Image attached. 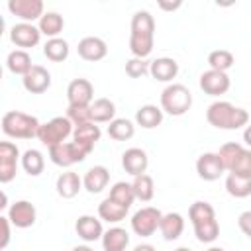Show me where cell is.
<instances>
[{
    "label": "cell",
    "instance_id": "d590c367",
    "mask_svg": "<svg viewBox=\"0 0 251 251\" xmlns=\"http://www.w3.org/2000/svg\"><path fill=\"white\" fill-rule=\"evenodd\" d=\"M108 198L114 200L116 204L124 206L126 210H129V206H131L133 200H135L133 190H131V184H129V182H124V180L116 182V184L110 188V196H108Z\"/></svg>",
    "mask_w": 251,
    "mask_h": 251
},
{
    "label": "cell",
    "instance_id": "4dcf8cb0",
    "mask_svg": "<svg viewBox=\"0 0 251 251\" xmlns=\"http://www.w3.org/2000/svg\"><path fill=\"white\" fill-rule=\"evenodd\" d=\"M20 161H22V169L29 176H39L43 173V169H45V159H43L41 151H37V149H27L20 157Z\"/></svg>",
    "mask_w": 251,
    "mask_h": 251
},
{
    "label": "cell",
    "instance_id": "4fadbf2b",
    "mask_svg": "<svg viewBox=\"0 0 251 251\" xmlns=\"http://www.w3.org/2000/svg\"><path fill=\"white\" fill-rule=\"evenodd\" d=\"M8 10L20 18L24 24H31L43 16V2L41 0H10Z\"/></svg>",
    "mask_w": 251,
    "mask_h": 251
},
{
    "label": "cell",
    "instance_id": "7a4b0ae2",
    "mask_svg": "<svg viewBox=\"0 0 251 251\" xmlns=\"http://www.w3.org/2000/svg\"><path fill=\"white\" fill-rule=\"evenodd\" d=\"M206 120L218 129H241L249 122V112L245 108L233 106L226 100H216L206 110Z\"/></svg>",
    "mask_w": 251,
    "mask_h": 251
},
{
    "label": "cell",
    "instance_id": "9a60e30c",
    "mask_svg": "<svg viewBox=\"0 0 251 251\" xmlns=\"http://www.w3.org/2000/svg\"><path fill=\"white\" fill-rule=\"evenodd\" d=\"M76 53H78V57H82L84 61L96 63V61H102V59L108 55V45H106L104 39L94 37V35H88V37H82V39L78 41Z\"/></svg>",
    "mask_w": 251,
    "mask_h": 251
},
{
    "label": "cell",
    "instance_id": "f6af8a7d",
    "mask_svg": "<svg viewBox=\"0 0 251 251\" xmlns=\"http://www.w3.org/2000/svg\"><path fill=\"white\" fill-rule=\"evenodd\" d=\"M6 208H8V196H6L4 190H0V214H2V210H6Z\"/></svg>",
    "mask_w": 251,
    "mask_h": 251
},
{
    "label": "cell",
    "instance_id": "5bb4252c",
    "mask_svg": "<svg viewBox=\"0 0 251 251\" xmlns=\"http://www.w3.org/2000/svg\"><path fill=\"white\" fill-rule=\"evenodd\" d=\"M69 106H90L94 98V86L86 78H75L67 86Z\"/></svg>",
    "mask_w": 251,
    "mask_h": 251
},
{
    "label": "cell",
    "instance_id": "bcb514c9",
    "mask_svg": "<svg viewBox=\"0 0 251 251\" xmlns=\"http://www.w3.org/2000/svg\"><path fill=\"white\" fill-rule=\"evenodd\" d=\"M133 251H155V247L149 245V243H139V245L133 247Z\"/></svg>",
    "mask_w": 251,
    "mask_h": 251
},
{
    "label": "cell",
    "instance_id": "d6a6232c",
    "mask_svg": "<svg viewBox=\"0 0 251 251\" xmlns=\"http://www.w3.org/2000/svg\"><path fill=\"white\" fill-rule=\"evenodd\" d=\"M6 65H8V69H10V73H14V75H25L29 69H31V57H29V53L27 51H24V49H14L10 55H8V59H6Z\"/></svg>",
    "mask_w": 251,
    "mask_h": 251
},
{
    "label": "cell",
    "instance_id": "7402d4cb",
    "mask_svg": "<svg viewBox=\"0 0 251 251\" xmlns=\"http://www.w3.org/2000/svg\"><path fill=\"white\" fill-rule=\"evenodd\" d=\"M159 231L163 235L165 241H175L182 235L184 231V218L176 212H169V214H163L161 216V222H159Z\"/></svg>",
    "mask_w": 251,
    "mask_h": 251
},
{
    "label": "cell",
    "instance_id": "8d00e7d4",
    "mask_svg": "<svg viewBox=\"0 0 251 251\" xmlns=\"http://www.w3.org/2000/svg\"><path fill=\"white\" fill-rule=\"evenodd\" d=\"M194 233H196V239L202 241V243H212L218 239L220 235V224L218 220H208V222H200V224H194Z\"/></svg>",
    "mask_w": 251,
    "mask_h": 251
},
{
    "label": "cell",
    "instance_id": "1f68e13d",
    "mask_svg": "<svg viewBox=\"0 0 251 251\" xmlns=\"http://www.w3.org/2000/svg\"><path fill=\"white\" fill-rule=\"evenodd\" d=\"M131 190H133V196L141 202H149L153 196H155V182L149 175H137L133 176V182H131Z\"/></svg>",
    "mask_w": 251,
    "mask_h": 251
},
{
    "label": "cell",
    "instance_id": "ee69618b",
    "mask_svg": "<svg viewBox=\"0 0 251 251\" xmlns=\"http://www.w3.org/2000/svg\"><path fill=\"white\" fill-rule=\"evenodd\" d=\"M180 4H182V2H173V4H169V2H159V8H163V10H176V8H180Z\"/></svg>",
    "mask_w": 251,
    "mask_h": 251
},
{
    "label": "cell",
    "instance_id": "7c38bea8",
    "mask_svg": "<svg viewBox=\"0 0 251 251\" xmlns=\"http://www.w3.org/2000/svg\"><path fill=\"white\" fill-rule=\"evenodd\" d=\"M22 84L31 94H43L51 86V75L41 65H31V69L22 76Z\"/></svg>",
    "mask_w": 251,
    "mask_h": 251
},
{
    "label": "cell",
    "instance_id": "ac0fdd59",
    "mask_svg": "<svg viewBox=\"0 0 251 251\" xmlns=\"http://www.w3.org/2000/svg\"><path fill=\"white\" fill-rule=\"evenodd\" d=\"M71 135H73V141L90 155L94 145H96V141H100L102 131L94 122H88V124H82V126H75Z\"/></svg>",
    "mask_w": 251,
    "mask_h": 251
},
{
    "label": "cell",
    "instance_id": "7bdbcfd3",
    "mask_svg": "<svg viewBox=\"0 0 251 251\" xmlns=\"http://www.w3.org/2000/svg\"><path fill=\"white\" fill-rule=\"evenodd\" d=\"M249 220H251V212H243V214L239 216V227L243 229L245 235L251 233V229H249Z\"/></svg>",
    "mask_w": 251,
    "mask_h": 251
},
{
    "label": "cell",
    "instance_id": "83f0119b",
    "mask_svg": "<svg viewBox=\"0 0 251 251\" xmlns=\"http://www.w3.org/2000/svg\"><path fill=\"white\" fill-rule=\"evenodd\" d=\"M135 122L137 126L145 127V129H153L157 126H161L163 122V112L161 108H157L155 104H145L135 112Z\"/></svg>",
    "mask_w": 251,
    "mask_h": 251
},
{
    "label": "cell",
    "instance_id": "30bf717a",
    "mask_svg": "<svg viewBox=\"0 0 251 251\" xmlns=\"http://www.w3.org/2000/svg\"><path fill=\"white\" fill-rule=\"evenodd\" d=\"M35 218H37V210L29 200H18V202L10 204V208H8L10 224L20 227V229L31 227L35 224Z\"/></svg>",
    "mask_w": 251,
    "mask_h": 251
},
{
    "label": "cell",
    "instance_id": "d6986e66",
    "mask_svg": "<svg viewBox=\"0 0 251 251\" xmlns=\"http://www.w3.org/2000/svg\"><path fill=\"white\" fill-rule=\"evenodd\" d=\"M147 165H149V159H147V153L139 147H129L124 151L122 155V167L127 175L131 176H137V175H143L147 171Z\"/></svg>",
    "mask_w": 251,
    "mask_h": 251
},
{
    "label": "cell",
    "instance_id": "9c48e42d",
    "mask_svg": "<svg viewBox=\"0 0 251 251\" xmlns=\"http://www.w3.org/2000/svg\"><path fill=\"white\" fill-rule=\"evenodd\" d=\"M20 161V149L12 141H0V184H8L16 178Z\"/></svg>",
    "mask_w": 251,
    "mask_h": 251
},
{
    "label": "cell",
    "instance_id": "8fae6325",
    "mask_svg": "<svg viewBox=\"0 0 251 251\" xmlns=\"http://www.w3.org/2000/svg\"><path fill=\"white\" fill-rule=\"evenodd\" d=\"M10 39H12V43H14L16 47L27 51V49H31V47H35V45L39 43L41 33H39V29H37L33 24H24V22H20V24H16V25L10 29Z\"/></svg>",
    "mask_w": 251,
    "mask_h": 251
},
{
    "label": "cell",
    "instance_id": "d4e9b609",
    "mask_svg": "<svg viewBox=\"0 0 251 251\" xmlns=\"http://www.w3.org/2000/svg\"><path fill=\"white\" fill-rule=\"evenodd\" d=\"M102 247L104 251H124L129 243V233L124 227H110L102 233Z\"/></svg>",
    "mask_w": 251,
    "mask_h": 251
},
{
    "label": "cell",
    "instance_id": "603a6c76",
    "mask_svg": "<svg viewBox=\"0 0 251 251\" xmlns=\"http://www.w3.org/2000/svg\"><path fill=\"white\" fill-rule=\"evenodd\" d=\"M55 188H57V194L61 198H75L80 188H82V178L75 173V171H67V173H61L57 176V182H55Z\"/></svg>",
    "mask_w": 251,
    "mask_h": 251
},
{
    "label": "cell",
    "instance_id": "816d5d0a",
    "mask_svg": "<svg viewBox=\"0 0 251 251\" xmlns=\"http://www.w3.org/2000/svg\"><path fill=\"white\" fill-rule=\"evenodd\" d=\"M0 80H2V67H0Z\"/></svg>",
    "mask_w": 251,
    "mask_h": 251
},
{
    "label": "cell",
    "instance_id": "e0dca14e",
    "mask_svg": "<svg viewBox=\"0 0 251 251\" xmlns=\"http://www.w3.org/2000/svg\"><path fill=\"white\" fill-rule=\"evenodd\" d=\"M196 173L202 180H218L226 173V169L218 153H202L196 161Z\"/></svg>",
    "mask_w": 251,
    "mask_h": 251
},
{
    "label": "cell",
    "instance_id": "836d02e7",
    "mask_svg": "<svg viewBox=\"0 0 251 251\" xmlns=\"http://www.w3.org/2000/svg\"><path fill=\"white\" fill-rule=\"evenodd\" d=\"M135 133V126L126 118H114L108 126V135L114 141H127Z\"/></svg>",
    "mask_w": 251,
    "mask_h": 251
},
{
    "label": "cell",
    "instance_id": "f1b7e54d",
    "mask_svg": "<svg viewBox=\"0 0 251 251\" xmlns=\"http://www.w3.org/2000/svg\"><path fill=\"white\" fill-rule=\"evenodd\" d=\"M226 190L233 198H247L251 194V176H241L229 173L226 176Z\"/></svg>",
    "mask_w": 251,
    "mask_h": 251
},
{
    "label": "cell",
    "instance_id": "ffe728a7",
    "mask_svg": "<svg viewBox=\"0 0 251 251\" xmlns=\"http://www.w3.org/2000/svg\"><path fill=\"white\" fill-rule=\"evenodd\" d=\"M110 182V171L104 165H94L90 167L84 176H82V186L90 192V194H98L106 188V184Z\"/></svg>",
    "mask_w": 251,
    "mask_h": 251
},
{
    "label": "cell",
    "instance_id": "2e32d148",
    "mask_svg": "<svg viewBox=\"0 0 251 251\" xmlns=\"http://www.w3.org/2000/svg\"><path fill=\"white\" fill-rule=\"evenodd\" d=\"M229 76L226 73L220 71H206L200 75V88L208 94V96H222L229 90Z\"/></svg>",
    "mask_w": 251,
    "mask_h": 251
},
{
    "label": "cell",
    "instance_id": "e575fe53",
    "mask_svg": "<svg viewBox=\"0 0 251 251\" xmlns=\"http://www.w3.org/2000/svg\"><path fill=\"white\" fill-rule=\"evenodd\" d=\"M43 55L53 63H61L69 57V43L61 37L47 39V43L43 45Z\"/></svg>",
    "mask_w": 251,
    "mask_h": 251
},
{
    "label": "cell",
    "instance_id": "3957f363",
    "mask_svg": "<svg viewBox=\"0 0 251 251\" xmlns=\"http://www.w3.org/2000/svg\"><path fill=\"white\" fill-rule=\"evenodd\" d=\"M39 120L31 114L10 110L2 118V131L12 139H31L37 135Z\"/></svg>",
    "mask_w": 251,
    "mask_h": 251
},
{
    "label": "cell",
    "instance_id": "c3c4849f",
    "mask_svg": "<svg viewBox=\"0 0 251 251\" xmlns=\"http://www.w3.org/2000/svg\"><path fill=\"white\" fill-rule=\"evenodd\" d=\"M4 27H6V24H4V18H2V14H0V37L4 35Z\"/></svg>",
    "mask_w": 251,
    "mask_h": 251
},
{
    "label": "cell",
    "instance_id": "cb8c5ba5",
    "mask_svg": "<svg viewBox=\"0 0 251 251\" xmlns=\"http://www.w3.org/2000/svg\"><path fill=\"white\" fill-rule=\"evenodd\" d=\"M75 229H76L78 237L84 239L86 243L100 239L102 233H104L102 222H100L98 218H94V216H80V218L76 220V224H75Z\"/></svg>",
    "mask_w": 251,
    "mask_h": 251
},
{
    "label": "cell",
    "instance_id": "6da1fadb",
    "mask_svg": "<svg viewBox=\"0 0 251 251\" xmlns=\"http://www.w3.org/2000/svg\"><path fill=\"white\" fill-rule=\"evenodd\" d=\"M155 41V20L147 10H139L131 18V33H129V51L137 59H145L153 51Z\"/></svg>",
    "mask_w": 251,
    "mask_h": 251
},
{
    "label": "cell",
    "instance_id": "484cf974",
    "mask_svg": "<svg viewBox=\"0 0 251 251\" xmlns=\"http://www.w3.org/2000/svg\"><path fill=\"white\" fill-rule=\"evenodd\" d=\"M90 120L94 124H104V122H112L116 116V106L110 98H96L94 102H90Z\"/></svg>",
    "mask_w": 251,
    "mask_h": 251
},
{
    "label": "cell",
    "instance_id": "44dd1931",
    "mask_svg": "<svg viewBox=\"0 0 251 251\" xmlns=\"http://www.w3.org/2000/svg\"><path fill=\"white\" fill-rule=\"evenodd\" d=\"M149 73L159 82H171L178 75V63L171 57H159L149 63Z\"/></svg>",
    "mask_w": 251,
    "mask_h": 251
},
{
    "label": "cell",
    "instance_id": "f907efd6",
    "mask_svg": "<svg viewBox=\"0 0 251 251\" xmlns=\"http://www.w3.org/2000/svg\"><path fill=\"white\" fill-rule=\"evenodd\" d=\"M175 251H190L188 247H178V249H175Z\"/></svg>",
    "mask_w": 251,
    "mask_h": 251
},
{
    "label": "cell",
    "instance_id": "f35d334b",
    "mask_svg": "<svg viewBox=\"0 0 251 251\" xmlns=\"http://www.w3.org/2000/svg\"><path fill=\"white\" fill-rule=\"evenodd\" d=\"M188 218H190V222H192V226H194V224H200V222L214 220V218H216V212H214L212 204L198 200V202H194V204L188 208Z\"/></svg>",
    "mask_w": 251,
    "mask_h": 251
},
{
    "label": "cell",
    "instance_id": "4316f807",
    "mask_svg": "<svg viewBox=\"0 0 251 251\" xmlns=\"http://www.w3.org/2000/svg\"><path fill=\"white\" fill-rule=\"evenodd\" d=\"M63 27H65V20L57 12H47V14L43 12V16L39 18V25H37L39 33L41 35H47L49 39L59 37V33L63 31Z\"/></svg>",
    "mask_w": 251,
    "mask_h": 251
},
{
    "label": "cell",
    "instance_id": "b9f144b4",
    "mask_svg": "<svg viewBox=\"0 0 251 251\" xmlns=\"http://www.w3.org/2000/svg\"><path fill=\"white\" fill-rule=\"evenodd\" d=\"M10 226H12L10 220L0 214V251L6 249L8 243H10V239H12V229H10Z\"/></svg>",
    "mask_w": 251,
    "mask_h": 251
},
{
    "label": "cell",
    "instance_id": "52a82bcc",
    "mask_svg": "<svg viewBox=\"0 0 251 251\" xmlns=\"http://www.w3.org/2000/svg\"><path fill=\"white\" fill-rule=\"evenodd\" d=\"M88 157V153L78 147L75 141H63L59 145L49 147V159L57 167H73L75 163H80Z\"/></svg>",
    "mask_w": 251,
    "mask_h": 251
},
{
    "label": "cell",
    "instance_id": "74e56055",
    "mask_svg": "<svg viewBox=\"0 0 251 251\" xmlns=\"http://www.w3.org/2000/svg\"><path fill=\"white\" fill-rule=\"evenodd\" d=\"M208 65L212 71H220V73H226L227 69L233 67V55L227 51V49H216L208 55Z\"/></svg>",
    "mask_w": 251,
    "mask_h": 251
},
{
    "label": "cell",
    "instance_id": "7dc6e473",
    "mask_svg": "<svg viewBox=\"0 0 251 251\" xmlns=\"http://www.w3.org/2000/svg\"><path fill=\"white\" fill-rule=\"evenodd\" d=\"M71 251H94V249L88 247V245H76V247H73Z\"/></svg>",
    "mask_w": 251,
    "mask_h": 251
},
{
    "label": "cell",
    "instance_id": "681fc988",
    "mask_svg": "<svg viewBox=\"0 0 251 251\" xmlns=\"http://www.w3.org/2000/svg\"><path fill=\"white\" fill-rule=\"evenodd\" d=\"M208 251H224V249H222V247H210Z\"/></svg>",
    "mask_w": 251,
    "mask_h": 251
},
{
    "label": "cell",
    "instance_id": "ab89813d",
    "mask_svg": "<svg viewBox=\"0 0 251 251\" xmlns=\"http://www.w3.org/2000/svg\"><path fill=\"white\" fill-rule=\"evenodd\" d=\"M67 120L73 126H82L92 122L90 120V108L88 106H69L67 108Z\"/></svg>",
    "mask_w": 251,
    "mask_h": 251
},
{
    "label": "cell",
    "instance_id": "60d3db41",
    "mask_svg": "<svg viewBox=\"0 0 251 251\" xmlns=\"http://www.w3.org/2000/svg\"><path fill=\"white\" fill-rule=\"evenodd\" d=\"M145 73H149V63H147L145 59L131 57L129 61H126V75H127V76L139 78V76H143Z\"/></svg>",
    "mask_w": 251,
    "mask_h": 251
},
{
    "label": "cell",
    "instance_id": "ba28073f",
    "mask_svg": "<svg viewBox=\"0 0 251 251\" xmlns=\"http://www.w3.org/2000/svg\"><path fill=\"white\" fill-rule=\"evenodd\" d=\"M161 210L153 208V206H145L141 210H137L131 216V229L139 235V237H149L159 229V222H161Z\"/></svg>",
    "mask_w": 251,
    "mask_h": 251
},
{
    "label": "cell",
    "instance_id": "277c9868",
    "mask_svg": "<svg viewBox=\"0 0 251 251\" xmlns=\"http://www.w3.org/2000/svg\"><path fill=\"white\" fill-rule=\"evenodd\" d=\"M218 157L226 171L241 176H251V151L237 141L224 143L218 151Z\"/></svg>",
    "mask_w": 251,
    "mask_h": 251
},
{
    "label": "cell",
    "instance_id": "8992f818",
    "mask_svg": "<svg viewBox=\"0 0 251 251\" xmlns=\"http://www.w3.org/2000/svg\"><path fill=\"white\" fill-rule=\"evenodd\" d=\"M71 133H73V124L67 120V116H57V118L49 120L47 124H39L35 137L45 147H53V145L63 143Z\"/></svg>",
    "mask_w": 251,
    "mask_h": 251
},
{
    "label": "cell",
    "instance_id": "f546056e",
    "mask_svg": "<svg viewBox=\"0 0 251 251\" xmlns=\"http://www.w3.org/2000/svg\"><path fill=\"white\" fill-rule=\"evenodd\" d=\"M126 214H127V210H126L124 206L116 204V202L110 200V198H104V200L98 204V216H100V220H104V222H108V224H118V222H122V220L126 218Z\"/></svg>",
    "mask_w": 251,
    "mask_h": 251
},
{
    "label": "cell",
    "instance_id": "5b68a950",
    "mask_svg": "<svg viewBox=\"0 0 251 251\" xmlns=\"http://www.w3.org/2000/svg\"><path fill=\"white\" fill-rule=\"evenodd\" d=\"M192 106V92L180 84L173 82L161 92V112L169 116H184Z\"/></svg>",
    "mask_w": 251,
    "mask_h": 251
}]
</instances>
